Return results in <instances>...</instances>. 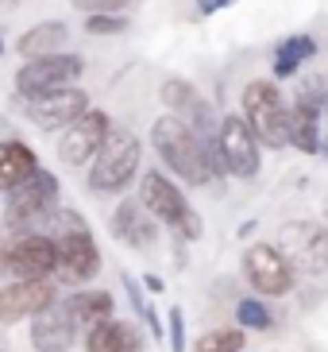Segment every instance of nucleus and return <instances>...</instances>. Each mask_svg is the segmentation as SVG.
Here are the masks:
<instances>
[{
	"label": "nucleus",
	"mask_w": 328,
	"mask_h": 352,
	"mask_svg": "<svg viewBox=\"0 0 328 352\" xmlns=\"http://www.w3.org/2000/svg\"><path fill=\"white\" fill-rule=\"evenodd\" d=\"M139 155L143 147L128 128H108L104 144L97 147V155L89 159V190L93 194H120L139 170Z\"/></svg>",
	"instance_id": "20e7f679"
},
{
	"label": "nucleus",
	"mask_w": 328,
	"mask_h": 352,
	"mask_svg": "<svg viewBox=\"0 0 328 352\" xmlns=\"http://www.w3.org/2000/svg\"><path fill=\"white\" fill-rule=\"evenodd\" d=\"M0 54H4V39H0Z\"/></svg>",
	"instance_id": "2f4dec72"
},
{
	"label": "nucleus",
	"mask_w": 328,
	"mask_h": 352,
	"mask_svg": "<svg viewBox=\"0 0 328 352\" xmlns=\"http://www.w3.org/2000/svg\"><path fill=\"white\" fill-rule=\"evenodd\" d=\"M154 151L163 155V163L174 170L178 178H185L189 186H205L213 178L224 175V163H220V151H216V140L197 135L189 124H182L178 116H163L154 120Z\"/></svg>",
	"instance_id": "f257e3e1"
},
{
	"label": "nucleus",
	"mask_w": 328,
	"mask_h": 352,
	"mask_svg": "<svg viewBox=\"0 0 328 352\" xmlns=\"http://www.w3.org/2000/svg\"><path fill=\"white\" fill-rule=\"evenodd\" d=\"M47 225H51L54 248H58L54 275H58L62 283H89L93 275L101 271V252H97V240H93L85 217L82 213H73V209L58 206Z\"/></svg>",
	"instance_id": "f03ea898"
},
{
	"label": "nucleus",
	"mask_w": 328,
	"mask_h": 352,
	"mask_svg": "<svg viewBox=\"0 0 328 352\" xmlns=\"http://www.w3.org/2000/svg\"><path fill=\"white\" fill-rule=\"evenodd\" d=\"M216 151H220L224 175H236V178L259 175V140L247 128L244 116H224L220 120V128H216Z\"/></svg>",
	"instance_id": "1a4fd4ad"
},
{
	"label": "nucleus",
	"mask_w": 328,
	"mask_h": 352,
	"mask_svg": "<svg viewBox=\"0 0 328 352\" xmlns=\"http://www.w3.org/2000/svg\"><path fill=\"white\" fill-rule=\"evenodd\" d=\"M163 101L174 109V116L182 124H189L197 135L213 140V113H209V104L197 97V89L189 82H178V78L163 82Z\"/></svg>",
	"instance_id": "2eb2a0df"
},
{
	"label": "nucleus",
	"mask_w": 328,
	"mask_h": 352,
	"mask_svg": "<svg viewBox=\"0 0 328 352\" xmlns=\"http://www.w3.org/2000/svg\"><path fill=\"white\" fill-rule=\"evenodd\" d=\"M286 135H290V144L298 147V151H317V113H313V104L301 101L286 113Z\"/></svg>",
	"instance_id": "412c9836"
},
{
	"label": "nucleus",
	"mask_w": 328,
	"mask_h": 352,
	"mask_svg": "<svg viewBox=\"0 0 328 352\" xmlns=\"http://www.w3.org/2000/svg\"><path fill=\"white\" fill-rule=\"evenodd\" d=\"M35 166H39V159H35V151L27 144L0 140V190H12L16 182H23Z\"/></svg>",
	"instance_id": "6ab92c4d"
},
{
	"label": "nucleus",
	"mask_w": 328,
	"mask_h": 352,
	"mask_svg": "<svg viewBox=\"0 0 328 352\" xmlns=\"http://www.w3.org/2000/svg\"><path fill=\"white\" fill-rule=\"evenodd\" d=\"M85 63L82 54H43V58H31L16 70V94L27 101V97L51 94V89H66V85H78Z\"/></svg>",
	"instance_id": "0eeeda50"
},
{
	"label": "nucleus",
	"mask_w": 328,
	"mask_h": 352,
	"mask_svg": "<svg viewBox=\"0 0 328 352\" xmlns=\"http://www.w3.org/2000/svg\"><path fill=\"white\" fill-rule=\"evenodd\" d=\"M236 318H239V325H247V329H270V325H274V318H270L267 306H263V302H251V298H244L236 306Z\"/></svg>",
	"instance_id": "393cba45"
},
{
	"label": "nucleus",
	"mask_w": 328,
	"mask_h": 352,
	"mask_svg": "<svg viewBox=\"0 0 328 352\" xmlns=\"http://www.w3.org/2000/svg\"><path fill=\"white\" fill-rule=\"evenodd\" d=\"M244 349V333L239 329H213L194 344V352H239Z\"/></svg>",
	"instance_id": "b1692460"
},
{
	"label": "nucleus",
	"mask_w": 328,
	"mask_h": 352,
	"mask_svg": "<svg viewBox=\"0 0 328 352\" xmlns=\"http://www.w3.org/2000/svg\"><path fill=\"white\" fill-rule=\"evenodd\" d=\"M66 310L78 325H97V321L113 318L116 302L108 290H73L70 298H66Z\"/></svg>",
	"instance_id": "aec40b11"
},
{
	"label": "nucleus",
	"mask_w": 328,
	"mask_h": 352,
	"mask_svg": "<svg viewBox=\"0 0 328 352\" xmlns=\"http://www.w3.org/2000/svg\"><path fill=\"white\" fill-rule=\"evenodd\" d=\"M66 39H70V28H66L62 20H43V23L27 28V32L16 39V54H20L23 63L43 58V54H58L62 47H66Z\"/></svg>",
	"instance_id": "a211bd4d"
},
{
	"label": "nucleus",
	"mask_w": 328,
	"mask_h": 352,
	"mask_svg": "<svg viewBox=\"0 0 328 352\" xmlns=\"http://www.w3.org/2000/svg\"><path fill=\"white\" fill-rule=\"evenodd\" d=\"M313 113H317V151L328 155V97L320 104H313Z\"/></svg>",
	"instance_id": "cd10ccee"
},
{
	"label": "nucleus",
	"mask_w": 328,
	"mask_h": 352,
	"mask_svg": "<svg viewBox=\"0 0 328 352\" xmlns=\"http://www.w3.org/2000/svg\"><path fill=\"white\" fill-rule=\"evenodd\" d=\"M170 349H174V352H182V349H185V337H182V314H178V310H170Z\"/></svg>",
	"instance_id": "c85d7f7f"
},
{
	"label": "nucleus",
	"mask_w": 328,
	"mask_h": 352,
	"mask_svg": "<svg viewBox=\"0 0 328 352\" xmlns=\"http://www.w3.org/2000/svg\"><path fill=\"white\" fill-rule=\"evenodd\" d=\"M224 4H232V0H201V12H216V8H224Z\"/></svg>",
	"instance_id": "c756f323"
},
{
	"label": "nucleus",
	"mask_w": 328,
	"mask_h": 352,
	"mask_svg": "<svg viewBox=\"0 0 328 352\" xmlns=\"http://www.w3.org/2000/svg\"><path fill=\"white\" fill-rule=\"evenodd\" d=\"M113 120L108 113L101 109H85L70 128H62V140H58V159L66 166H85L93 155H97V147L104 144V135H108Z\"/></svg>",
	"instance_id": "f8f14e48"
},
{
	"label": "nucleus",
	"mask_w": 328,
	"mask_h": 352,
	"mask_svg": "<svg viewBox=\"0 0 328 352\" xmlns=\"http://www.w3.org/2000/svg\"><path fill=\"white\" fill-rule=\"evenodd\" d=\"M244 275L259 294H286L294 287V271L290 259L270 244H251L244 256Z\"/></svg>",
	"instance_id": "ddd939ff"
},
{
	"label": "nucleus",
	"mask_w": 328,
	"mask_h": 352,
	"mask_svg": "<svg viewBox=\"0 0 328 352\" xmlns=\"http://www.w3.org/2000/svg\"><path fill=\"white\" fill-rule=\"evenodd\" d=\"M51 302H58V287L51 279H8L0 287V325L35 318Z\"/></svg>",
	"instance_id": "9d476101"
},
{
	"label": "nucleus",
	"mask_w": 328,
	"mask_h": 352,
	"mask_svg": "<svg viewBox=\"0 0 328 352\" xmlns=\"http://www.w3.org/2000/svg\"><path fill=\"white\" fill-rule=\"evenodd\" d=\"M317 54V43L309 39V35H290L274 47V74L278 78H290V74L298 70L301 63H309Z\"/></svg>",
	"instance_id": "4be33fe9"
},
{
	"label": "nucleus",
	"mask_w": 328,
	"mask_h": 352,
	"mask_svg": "<svg viewBox=\"0 0 328 352\" xmlns=\"http://www.w3.org/2000/svg\"><path fill=\"white\" fill-rule=\"evenodd\" d=\"M85 109H89V94L78 89V85L51 89V94H39V97H27L23 101V113H27V120L39 132H62V128H70Z\"/></svg>",
	"instance_id": "6e6552de"
},
{
	"label": "nucleus",
	"mask_w": 328,
	"mask_h": 352,
	"mask_svg": "<svg viewBox=\"0 0 328 352\" xmlns=\"http://www.w3.org/2000/svg\"><path fill=\"white\" fill-rule=\"evenodd\" d=\"M78 337V321L70 318L66 302H51L43 314L31 318V349L35 352H70Z\"/></svg>",
	"instance_id": "4468645a"
},
{
	"label": "nucleus",
	"mask_w": 328,
	"mask_h": 352,
	"mask_svg": "<svg viewBox=\"0 0 328 352\" xmlns=\"http://www.w3.org/2000/svg\"><path fill=\"white\" fill-rule=\"evenodd\" d=\"M85 352H143V337L135 325L116 318H104L97 325H89L85 337Z\"/></svg>",
	"instance_id": "f3484780"
},
{
	"label": "nucleus",
	"mask_w": 328,
	"mask_h": 352,
	"mask_svg": "<svg viewBox=\"0 0 328 352\" xmlns=\"http://www.w3.org/2000/svg\"><path fill=\"white\" fill-rule=\"evenodd\" d=\"M113 236L124 240L128 248H151L154 236H159V228H154V217L147 213L139 201H120L113 213Z\"/></svg>",
	"instance_id": "dca6fc26"
},
{
	"label": "nucleus",
	"mask_w": 328,
	"mask_h": 352,
	"mask_svg": "<svg viewBox=\"0 0 328 352\" xmlns=\"http://www.w3.org/2000/svg\"><path fill=\"white\" fill-rule=\"evenodd\" d=\"M139 206H143L154 221H163V225H170L174 232H182L185 240L201 236V221H197V213L189 209L185 194L166 175H159V170H147L143 175V182H139Z\"/></svg>",
	"instance_id": "39448f33"
},
{
	"label": "nucleus",
	"mask_w": 328,
	"mask_h": 352,
	"mask_svg": "<svg viewBox=\"0 0 328 352\" xmlns=\"http://www.w3.org/2000/svg\"><path fill=\"white\" fill-rule=\"evenodd\" d=\"M124 28H128V16H85L89 35H120Z\"/></svg>",
	"instance_id": "bb28decb"
},
{
	"label": "nucleus",
	"mask_w": 328,
	"mask_h": 352,
	"mask_svg": "<svg viewBox=\"0 0 328 352\" xmlns=\"http://www.w3.org/2000/svg\"><path fill=\"white\" fill-rule=\"evenodd\" d=\"M301 248L294 252L305 271H328V232L325 228H301Z\"/></svg>",
	"instance_id": "5701e85b"
},
{
	"label": "nucleus",
	"mask_w": 328,
	"mask_h": 352,
	"mask_svg": "<svg viewBox=\"0 0 328 352\" xmlns=\"http://www.w3.org/2000/svg\"><path fill=\"white\" fill-rule=\"evenodd\" d=\"M135 0H73V8H82L85 16H124Z\"/></svg>",
	"instance_id": "a878e982"
},
{
	"label": "nucleus",
	"mask_w": 328,
	"mask_h": 352,
	"mask_svg": "<svg viewBox=\"0 0 328 352\" xmlns=\"http://www.w3.org/2000/svg\"><path fill=\"white\" fill-rule=\"evenodd\" d=\"M0 279H8V248H0Z\"/></svg>",
	"instance_id": "7c9ffc66"
},
{
	"label": "nucleus",
	"mask_w": 328,
	"mask_h": 352,
	"mask_svg": "<svg viewBox=\"0 0 328 352\" xmlns=\"http://www.w3.org/2000/svg\"><path fill=\"white\" fill-rule=\"evenodd\" d=\"M0 232H4V228H0Z\"/></svg>",
	"instance_id": "72a5a7b5"
},
{
	"label": "nucleus",
	"mask_w": 328,
	"mask_h": 352,
	"mask_svg": "<svg viewBox=\"0 0 328 352\" xmlns=\"http://www.w3.org/2000/svg\"><path fill=\"white\" fill-rule=\"evenodd\" d=\"M58 248L51 232H23L8 244V279H51Z\"/></svg>",
	"instance_id": "9b49d317"
},
{
	"label": "nucleus",
	"mask_w": 328,
	"mask_h": 352,
	"mask_svg": "<svg viewBox=\"0 0 328 352\" xmlns=\"http://www.w3.org/2000/svg\"><path fill=\"white\" fill-rule=\"evenodd\" d=\"M4 4H16V0H4Z\"/></svg>",
	"instance_id": "473e14b6"
},
{
	"label": "nucleus",
	"mask_w": 328,
	"mask_h": 352,
	"mask_svg": "<svg viewBox=\"0 0 328 352\" xmlns=\"http://www.w3.org/2000/svg\"><path fill=\"white\" fill-rule=\"evenodd\" d=\"M58 194H62V190H58V175H51V170L35 166L23 182H16V186L8 190L0 228H4V232H12V236L39 232V225H47V221H51V213L58 209Z\"/></svg>",
	"instance_id": "7ed1b4c3"
},
{
	"label": "nucleus",
	"mask_w": 328,
	"mask_h": 352,
	"mask_svg": "<svg viewBox=\"0 0 328 352\" xmlns=\"http://www.w3.org/2000/svg\"><path fill=\"white\" fill-rule=\"evenodd\" d=\"M244 120L247 128L255 132L259 144L267 147H286V104H282V94H278L270 82H251L244 89Z\"/></svg>",
	"instance_id": "423d86ee"
}]
</instances>
